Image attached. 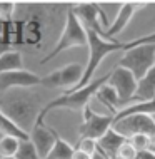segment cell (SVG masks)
<instances>
[{"instance_id":"cell-12","label":"cell","mask_w":155,"mask_h":159,"mask_svg":"<svg viewBox=\"0 0 155 159\" xmlns=\"http://www.w3.org/2000/svg\"><path fill=\"white\" fill-rule=\"evenodd\" d=\"M35 85H42V77L30 70H25V69L0 74V92H7L15 87L27 89L35 87Z\"/></svg>"},{"instance_id":"cell-17","label":"cell","mask_w":155,"mask_h":159,"mask_svg":"<svg viewBox=\"0 0 155 159\" xmlns=\"http://www.w3.org/2000/svg\"><path fill=\"white\" fill-rule=\"evenodd\" d=\"M24 69V59L19 50H7L0 55V74Z\"/></svg>"},{"instance_id":"cell-11","label":"cell","mask_w":155,"mask_h":159,"mask_svg":"<svg viewBox=\"0 0 155 159\" xmlns=\"http://www.w3.org/2000/svg\"><path fill=\"white\" fill-rule=\"evenodd\" d=\"M28 137H30V141H32V144L35 146L40 159H45L47 156H49V152L54 149V146L58 139V134H57L55 129L45 126L44 121L37 119L35 126H33V129L30 131Z\"/></svg>"},{"instance_id":"cell-9","label":"cell","mask_w":155,"mask_h":159,"mask_svg":"<svg viewBox=\"0 0 155 159\" xmlns=\"http://www.w3.org/2000/svg\"><path fill=\"white\" fill-rule=\"evenodd\" d=\"M114 129L118 134L130 139L135 134H147L155 139V119L150 114H135L115 122Z\"/></svg>"},{"instance_id":"cell-16","label":"cell","mask_w":155,"mask_h":159,"mask_svg":"<svg viewBox=\"0 0 155 159\" xmlns=\"http://www.w3.org/2000/svg\"><path fill=\"white\" fill-rule=\"evenodd\" d=\"M137 101H155V66L139 80L137 87Z\"/></svg>"},{"instance_id":"cell-10","label":"cell","mask_w":155,"mask_h":159,"mask_svg":"<svg viewBox=\"0 0 155 159\" xmlns=\"http://www.w3.org/2000/svg\"><path fill=\"white\" fill-rule=\"evenodd\" d=\"M72 12L77 15V19L82 22L87 30H93L97 34H100L103 35V29L100 22L103 24V27L109 29L110 25L107 22V17L105 14L102 12L100 5H97V3H92V2H85V3H74L72 5Z\"/></svg>"},{"instance_id":"cell-31","label":"cell","mask_w":155,"mask_h":159,"mask_svg":"<svg viewBox=\"0 0 155 159\" xmlns=\"http://www.w3.org/2000/svg\"><path fill=\"white\" fill-rule=\"evenodd\" d=\"M2 159H15V157H2Z\"/></svg>"},{"instance_id":"cell-29","label":"cell","mask_w":155,"mask_h":159,"mask_svg":"<svg viewBox=\"0 0 155 159\" xmlns=\"http://www.w3.org/2000/svg\"><path fill=\"white\" fill-rule=\"evenodd\" d=\"M92 159H107V157L103 156V154H100V152H97V154H95V156H93Z\"/></svg>"},{"instance_id":"cell-30","label":"cell","mask_w":155,"mask_h":159,"mask_svg":"<svg viewBox=\"0 0 155 159\" xmlns=\"http://www.w3.org/2000/svg\"><path fill=\"white\" fill-rule=\"evenodd\" d=\"M152 151L155 152V139H153V146H152Z\"/></svg>"},{"instance_id":"cell-19","label":"cell","mask_w":155,"mask_h":159,"mask_svg":"<svg viewBox=\"0 0 155 159\" xmlns=\"http://www.w3.org/2000/svg\"><path fill=\"white\" fill-rule=\"evenodd\" d=\"M74 151H75L74 146L58 136V139H57V143H55L54 149L49 152V156H47L45 159H72Z\"/></svg>"},{"instance_id":"cell-5","label":"cell","mask_w":155,"mask_h":159,"mask_svg":"<svg viewBox=\"0 0 155 159\" xmlns=\"http://www.w3.org/2000/svg\"><path fill=\"white\" fill-rule=\"evenodd\" d=\"M120 67H125L137 77V80L144 79L145 74L155 66V45H137L125 50L123 57L118 61Z\"/></svg>"},{"instance_id":"cell-25","label":"cell","mask_w":155,"mask_h":159,"mask_svg":"<svg viewBox=\"0 0 155 159\" xmlns=\"http://www.w3.org/2000/svg\"><path fill=\"white\" fill-rule=\"evenodd\" d=\"M117 159H139V151L130 144V141H127L117 152Z\"/></svg>"},{"instance_id":"cell-27","label":"cell","mask_w":155,"mask_h":159,"mask_svg":"<svg viewBox=\"0 0 155 159\" xmlns=\"http://www.w3.org/2000/svg\"><path fill=\"white\" fill-rule=\"evenodd\" d=\"M92 157L93 156H90V154L80 151V149H77V148H75V151H74V156H72V159H92Z\"/></svg>"},{"instance_id":"cell-26","label":"cell","mask_w":155,"mask_h":159,"mask_svg":"<svg viewBox=\"0 0 155 159\" xmlns=\"http://www.w3.org/2000/svg\"><path fill=\"white\" fill-rule=\"evenodd\" d=\"M15 12V3L14 2H0V19L2 20H10V17Z\"/></svg>"},{"instance_id":"cell-3","label":"cell","mask_w":155,"mask_h":159,"mask_svg":"<svg viewBox=\"0 0 155 159\" xmlns=\"http://www.w3.org/2000/svg\"><path fill=\"white\" fill-rule=\"evenodd\" d=\"M87 34H88V61H87V66H85L84 77H82L80 84L74 91L88 85L93 80V74H95V70L102 64L103 59L107 55H110L112 52L123 50V44H125V42H118V40H105L100 34L93 30H87Z\"/></svg>"},{"instance_id":"cell-28","label":"cell","mask_w":155,"mask_h":159,"mask_svg":"<svg viewBox=\"0 0 155 159\" xmlns=\"http://www.w3.org/2000/svg\"><path fill=\"white\" fill-rule=\"evenodd\" d=\"M139 159H155V152L153 151H145L139 154Z\"/></svg>"},{"instance_id":"cell-2","label":"cell","mask_w":155,"mask_h":159,"mask_svg":"<svg viewBox=\"0 0 155 159\" xmlns=\"http://www.w3.org/2000/svg\"><path fill=\"white\" fill-rule=\"evenodd\" d=\"M109 79H110V74H105L103 77L93 79L88 85H85V87H82V89L63 92L62 96H58L57 99H54V101H50L47 106H44L38 119L44 121L45 116L54 109H68V111H82V112H84V109L88 106L90 99L93 96H97L98 89H100L103 84L109 82Z\"/></svg>"},{"instance_id":"cell-8","label":"cell","mask_w":155,"mask_h":159,"mask_svg":"<svg viewBox=\"0 0 155 159\" xmlns=\"http://www.w3.org/2000/svg\"><path fill=\"white\" fill-rule=\"evenodd\" d=\"M107 84L118 94L120 101L125 104V107L133 104V102H137L135 96H137L139 80H137V77L133 75L128 69L117 66L114 70L110 72V79H109Z\"/></svg>"},{"instance_id":"cell-1","label":"cell","mask_w":155,"mask_h":159,"mask_svg":"<svg viewBox=\"0 0 155 159\" xmlns=\"http://www.w3.org/2000/svg\"><path fill=\"white\" fill-rule=\"evenodd\" d=\"M42 109L38 104V99L33 96H28V94H24V96H5L0 101V111L10 117L17 126H19L22 131H25L27 134H30V131L35 126L38 116H40Z\"/></svg>"},{"instance_id":"cell-15","label":"cell","mask_w":155,"mask_h":159,"mask_svg":"<svg viewBox=\"0 0 155 159\" xmlns=\"http://www.w3.org/2000/svg\"><path fill=\"white\" fill-rule=\"evenodd\" d=\"M95 97L102 102L103 106L109 107V109H110V114H114V116H117L120 111H122L123 107H125V104H123V102L120 101L118 94L115 92L109 84H103L102 87L98 89V92H97V96H95Z\"/></svg>"},{"instance_id":"cell-13","label":"cell","mask_w":155,"mask_h":159,"mask_svg":"<svg viewBox=\"0 0 155 159\" xmlns=\"http://www.w3.org/2000/svg\"><path fill=\"white\" fill-rule=\"evenodd\" d=\"M145 5H147V3H144V2H125V3H122L120 8H118V12H117L115 20L110 24V27L103 32L102 37L103 39H110V40H115L114 37L118 35V34L128 25V22L133 19V15H135L140 8H144Z\"/></svg>"},{"instance_id":"cell-20","label":"cell","mask_w":155,"mask_h":159,"mask_svg":"<svg viewBox=\"0 0 155 159\" xmlns=\"http://www.w3.org/2000/svg\"><path fill=\"white\" fill-rule=\"evenodd\" d=\"M20 146V139L12 136H2L0 137V157H15Z\"/></svg>"},{"instance_id":"cell-21","label":"cell","mask_w":155,"mask_h":159,"mask_svg":"<svg viewBox=\"0 0 155 159\" xmlns=\"http://www.w3.org/2000/svg\"><path fill=\"white\" fill-rule=\"evenodd\" d=\"M128 141H130V144L137 149V151H139V154L145 152V151H152L153 137H150L147 134H135V136H132Z\"/></svg>"},{"instance_id":"cell-22","label":"cell","mask_w":155,"mask_h":159,"mask_svg":"<svg viewBox=\"0 0 155 159\" xmlns=\"http://www.w3.org/2000/svg\"><path fill=\"white\" fill-rule=\"evenodd\" d=\"M15 159H40V156H38L35 146L32 144V141L27 139V141H20V146H19V151L15 154Z\"/></svg>"},{"instance_id":"cell-6","label":"cell","mask_w":155,"mask_h":159,"mask_svg":"<svg viewBox=\"0 0 155 159\" xmlns=\"http://www.w3.org/2000/svg\"><path fill=\"white\" fill-rule=\"evenodd\" d=\"M84 72H85V66H82V64L79 62L67 64V66L50 72L49 75L42 77V85L49 89H67L65 92L74 91L80 84Z\"/></svg>"},{"instance_id":"cell-23","label":"cell","mask_w":155,"mask_h":159,"mask_svg":"<svg viewBox=\"0 0 155 159\" xmlns=\"http://www.w3.org/2000/svg\"><path fill=\"white\" fill-rule=\"evenodd\" d=\"M77 149L90 154V156H95L98 152V144L95 139H88V137H84V139H79V144H77Z\"/></svg>"},{"instance_id":"cell-4","label":"cell","mask_w":155,"mask_h":159,"mask_svg":"<svg viewBox=\"0 0 155 159\" xmlns=\"http://www.w3.org/2000/svg\"><path fill=\"white\" fill-rule=\"evenodd\" d=\"M72 47H88V34H87V29L77 19V15L72 12V8H68L67 17H65V25H63V30L60 34L57 44L52 49V52L49 55H45L40 62L42 64L49 62L50 59L57 57L60 52L72 49Z\"/></svg>"},{"instance_id":"cell-24","label":"cell","mask_w":155,"mask_h":159,"mask_svg":"<svg viewBox=\"0 0 155 159\" xmlns=\"http://www.w3.org/2000/svg\"><path fill=\"white\" fill-rule=\"evenodd\" d=\"M155 45V32L153 34H149V35H142L139 39H135V40H130V42H125L123 44V50H128L132 49V47H137V45Z\"/></svg>"},{"instance_id":"cell-7","label":"cell","mask_w":155,"mask_h":159,"mask_svg":"<svg viewBox=\"0 0 155 159\" xmlns=\"http://www.w3.org/2000/svg\"><path fill=\"white\" fill-rule=\"evenodd\" d=\"M82 114H84V121H82L80 129H79L80 139L88 137V139L98 141L105 132H109L115 124V116L114 114H98L90 106L85 107Z\"/></svg>"},{"instance_id":"cell-14","label":"cell","mask_w":155,"mask_h":159,"mask_svg":"<svg viewBox=\"0 0 155 159\" xmlns=\"http://www.w3.org/2000/svg\"><path fill=\"white\" fill-rule=\"evenodd\" d=\"M127 137L125 136H122V134H118L117 131H115L114 127L110 129L109 132H105L100 139L97 141V144H98V152L103 154L107 159H117V152H118V149L122 148L123 144L127 143Z\"/></svg>"},{"instance_id":"cell-18","label":"cell","mask_w":155,"mask_h":159,"mask_svg":"<svg viewBox=\"0 0 155 159\" xmlns=\"http://www.w3.org/2000/svg\"><path fill=\"white\" fill-rule=\"evenodd\" d=\"M0 134L2 136H12V137H17L20 141H27L30 139L28 134L25 131H22L17 124L12 121L10 117H7L5 114L0 111Z\"/></svg>"}]
</instances>
